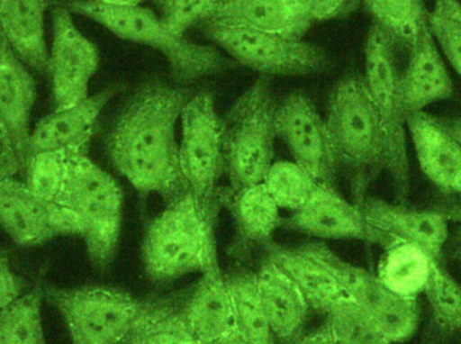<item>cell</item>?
<instances>
[{
	"mask_svg": "<svg viewBox=\"0 0 461 344\" xmlns=\"http://www.w3.org/2000/svg\"><path fill=\"white\" fill-rule=\"evenodd\" d=\"M191 96L178 86L148 84L124 105L107 138L113 167L135 189L158 195L167 204L188 194L177 126Z\"/></svg>",
	"mask_w": 461,
	"mask_h": 344,
	"instance_id": "cell-1",
	"label": "cell"
},
{
	"mask_svg": "<svg viewBox=\"0 0 461 344\" xmlns=\"http://www.w3.org/2000/svg\"><path fill=\"white\" fill-rule=\"evenodd\" d=\"M215 202L185 194L167 205L149 223L142 243L146 276L153 283H170L218 265Z\"/></svg>",
	"mask_w": 461,
	"mask_h": 344,
	"instance_id": "cell-2",
	"label": "cell"
},
{
	"mask_svg": "<svg viewBox=\"0 0 461 344\" xmlns=\"http://www.w3.org/2000/svg\"><path fill=\"white\" fill-rule=\"evenodd\" d=\"M328 135L336 165L352 173L357 204L371 181L386 170V140L363 76L341 78L328 100Z\"/></svg>",
	"mask_w": 461,
	"mask_h": 344,
	"instance_id": "cell-3",
	"label": "cell"
},
{
	"mask_svg": "<svg viewBox=\"0 0 461 344\" xmlns=\"http://www.w3.org/2000/svg\"><path fill=\"white\" fill-rule=\"evenodd\" d=\"M72 14L86 16L122 40L150 46L161 51L176 76L196 80L221 72L230 62L212 46L200 45L176 34L153 11L142 5L118 7L94 0H54Z\"/></svg>",
	"mask_w": 461,
	"mask_h": 344,
	"instance_id": "cell-4",
	"label": "cell"
},
{
	"mask_svg": "<svg viewBox=\"0 0 461 344\" xmlns=\"http://www.w3.org/2000/svg\"><path fill=\"white\" fill-rule=\"evenodd\" d=\"M59 204L77 216L89 261L96 269H107L118 250L123 219V194L115 178L86 154H77Z\"/></svg>",
	"mask_w": 461,
	"mask_h": 344,
	"instance_id": "cell-5",
	"label": "cell"
},
{
	"mask_svg": "<svg viewBox=\"0 0 461 344\" xmlns=\"http://www.w3.org/2000/svg\"><path fill=\"white\" fill-rule=\"evenodd\" d=\"M276 108L267 78L260 77L221 121L230 191L263 183L267 175L273 165Z\"/></svg>",
	"mask_w": 461,
	"mask_h": 344,
	"instance_id": "cell-6",
	"label": "cell"
},
{
	"mask_svg": "<svg viewBox=\"0 0 461 344\" xmlns=\"http://www.w3.org/2000/svg\"><path fill=\"white\" fill-rule=\"evenodd\" d=\"M394 41L373 23L366 40L365 78L375 105L386 140V170L397 200L403 204L411 189L408 149V116L401 99L400 77L395 64Z\"/></svg>",
	"mask_w": 461,
	"mask_h": 344,
	"instance_id": "cell-7",
	"label": "cell"
},
{
	"mask_svg": "<svg viewBox=\"0 0 461 344\" xmlns=\"http://www.w3.org/2000/svg\"><path fill=\"white\" fill-rule=\"evenodd\" d=\"M208 40L223 49L236 62L263 75L305 76L321 73L330 59L321 46L300 38L284 37L238 24L203 22Z\"/></svg>",
	"mask_w": 461,
	"mask_h": 344,
	"instance_id": "cell-8",
	"label": "cell"
},
{
	"mask_svg": "<svg viewBox=\"0 0 461 344\" xmlns=\"http://www.w3.org/2000/svg\"><path fill=\"white\" fill-rule=\"evenodd\" d=\"M59 311L72 344H122L126 339L140 300L110 286L42 289Z\"/></svg>",
	"mask_w": 461,
	"mask_h": 344,
	"instance_id": "cell-9",
	"label": "cell"
},
{
	"mask_svg": "<svg viewBox=\"0 0 461 344\" xmlns=\"http://www.w3.org/2000/svg\"><path fill=\"white\" fill-rule=\"evenodd\" d=\"M311 258L321 264L384 332L393 344L402 343L416 334L420 324L417 300L402 299L390 292L376 275L365 267L349 264L321 242L298 246Z\"/></svg>",
	"mask_w": 461,
	"mask_h": 344,
	"instance_id": "cell-10",
	"label": "cell"
},
{
	"mask_svg": "<svg viewBox=\"0 0 461 344\" xmlns=\"http://www.w3.org/2000/svg\"><path fill=\"white\" fill-rule=\"evenodd\" d=\"M180 122L178 156L186 188L202 202H215L216 184L224 169V146L212 95L200 92L191 96Z\"/></svg>",
	"mask_w": 461,
	"mask_h": 344,
	"instance_id": "cell-11",
	"label": "cell"
},
{
	"mask_svg": "<svg viewBox=\"0 0 461 344\" xmlns=\"http://www.w3.org/2000/svg\"><path fill=\"white\" fill-rule=\"evenodd\" d=\"M0 227L18 246L32 248L59 237H81L77 216L38 199L24 181L0 173Z\"/></svg>",
	"mask_w": 461,
	"mask_h": 344,
	"instance_id": "cell-12",
	"label": "cell"
},
{
	"mask_svg": "<svg viewBox=\"0 0 461 344\" xmlns=\"http://www.w3.org/2000/svg\"><path fill=\"white\" fill-rule=\"evenodd\" d=\"M49 72L56 108H68L89 96V83L99 68L96 46L80 32L72 13L54 3Z\"/></svg>",
	"mask_w": 461,
	"mask_h": 344,
	"instance_id": "cell-13",
	"label": "cell"
},
{
	"mask_svg": "<svg viewBox=\"0 0 461 344\" xmlns=\"http://www.w3.org/2000/svg\"><path fill=\"white\" fill-rule=\"evenodd\" d=\"M276 130L294 162L308 170L317 183H333L338 165L327 124L305 94L294 92L276 108Z\"/></svg>",
	"mask_w": 461,
	"mask_h": 344,
	"instance_id": "cell-14",
	"label": "cell"
},
{
	"mask_svg": "<svg viewBox=\"0 0 461 344\" xmlns=\"http://www.w3.org/2000/svg\"><path fill=\"white\" fill-rule=\"evenodd\" d=\"M357 205L373 230L375 243L406 242L420 246L440 262L448 240V218L438 210H417L401 203L363 199Z\"/></svg>",
	"mask_w": 461,
	"mask_h": 344,
	"instance_id": "cell-15",
	"label": "cell"
},
{
	"mask_svg": "<svg viewBox=\"0 0 461 344\" xmlns=\"http://www.w3.org/2000/svg\"><path fill=\"white\" fill-rule=\"evenodd\" d=\"M35 99L37 84L34 77L0 32V129L15 153L23 176Z\"/></svg>",
	"mask_w": 461,
	"mask_h": 344,
	"instance_id": "cell-16",
	"label": "cell"
},
{
	"mask_svg": "<svg viewBox=\"0 0 461 344\" xmlns=\"http://www.w3.org/2000/svg\"><path fill=\"white\" fill-rule=\"evenodd\" d=\"M118 88L108 86L78 104L56 108L32 129L27 143V161L42 151H76L86 154L100 113Z\"/></svg>",
	"mask_w": 461,
	"mask_h": 344,
	"instance_id": "cell-17",
	"label": "cell"
},
{
	"mask_svg": "<svg viewBox=\"0 0 461 344\" xmlns=\"http://www.w3.org/2000/svg\"><path fill=\"white\" fill-rule=\"evenodd\" d=\"M292 229L325 240H357L375 243L357 203L348 202L332 184H317L308 202L286 222Z\"/></svg>",
	"mask_w": 461,
	"mask_h": 344,
	"instance_id": "cell-18",
	"label": "cell"
},
{
	"mask_svg": "<svg viewBox=\"0 0 461 344\" xmlns=\"http://www.w3.org/2000/svg\"><path fill=\"white\" fill-rule=\"evenodd\" d=\"M401 99L406 116L454 95V81L444 56L430 34L428 21L411 46L408 67L400 77Z\"/></svg>",
	"mask_w": 461,
	"mask_h": 344,
	"instance_id": "cell-19",
	"label": "cell"
},
{
	"mask_svg": "<svg viewBox=\"0 0 461 344\" xmlns=\"http://www.w3.org/2000/svg\"><path fill=\"white\" fill-rule=\"evenodd\" d=\"M408 134L428 180L444 194L461 195V146L440 119L421 113L408 116Z\"/></svg>",
	"mask_w": 461,
	"mask_h": 344,
	"instance_id": "cell-20",
	"label": "cell"
},
{
	"mask_svg": "<svg viewBox=\"0 0 461 344\" xmlns=\"http://www.w3.org/2000/svg\"><path fill=\"white\" fill-rule=\"evenodd\" d=\"M255 281L274 337L286 344L300 338L311 307L294 281L268 258L255 273Z\"/></svg>",
	"mask_w": 461,
	"mask_h": 344,
	"instance_id": "cell-21",
	"label": "cell"
},
{
	"mask_svg": "<svg viewBox=\"0 0 461 344\" xmlns=\"http://www.w3.org/2000/svg\"><path fill=\"white\" fill-rule=\"evenodd\" d=\"M184 308L189 327L203 344H216L236 331L232 299L219 264L203 273Z\"/></svg>",
	"mask_w": 461,
	"mask_h": 344,
	"instance_id": "cell-22",
	"label": "cell"
},
{
	"mask_svg": "<svg viewBox=\"0 0 461 344\" xmlns=\"http://www.w3.org/2000/svg\"><path fill=\"white\" fill-rule=\"evenodd\" d=\"M50 0H0V32L22 61L48 75L45 15Z\"/></svg>",
	"mask_w": 461,
	"mask_h": 344,
	"instance_id": "cell-23",
	"label": "cell"
},
{
	"mask_svg": "<svg viewBox=\"0 0 461 344\" xmlns=\"http://www.w3.org/2000/svg\"><path fill=\"white\" fill-rule=\"evenodd\" d=\"M210 21L301 38L312 22L300 0H221Z\"/></svg>",
	"mask_w": 461,
	"mask_h": 344,
	"instance_id": "cell-24",
	"label": "cell"
},
{
	"mask_svg": "<svg viewBox=\"0 0 461 344\" xmlns=\"http://www.w3.org/2000/svg\"><path fill=\"white\" fill-rule=\"evenodd\" d=\"M263 246L267 258L294 281L312 310L328 316L339 303L348 297L338 280L321 264L297 248H287L273 240Z\"/></svg>",
	"mask_w": 461,
	"mask_h": 344,
	"instance_id": "cell-25",
	"label": "cell"
},
{
	"mask_svg": "<svg viewBox=\"0 0 461 344\" xmlns=\"http://www.w3.org/2000/svg\"><path fill=\"white\" fill-rule=\"evenodd\" d=\"M122 344H203L186 321L184 300L140 302L137 318Z\"/></svg>",
	"mask_w": 461,
	"mask_h": 344,
	"instance_id": "cell-26",
	"label": "cell"
},
{
	"mask_svg": "<svg viewBox=\"0 0 461 344\" xmlns=\"http://www.w3.org/2000/svg\"><path fill=\"white\" fill-rule=\"evenodd\" d=\"M436 262L420 246L394 242L384 248L376 277L397 296L417 300L424 294Z\"/></svg>",
	"mask_w": 461,
	"mask_h": 344,
	"instance_id": "cell-27",
	"label": "cell"
},
{
	"mask_svg": "<svg viewBox=\"0 0 461 344\" xmlns=\"http://www.w3.org/2000/svg\"><path fill=\"white\" fill-rule=\"evenodd\" d=\"M244 242L265 245L282 223L278 205L263 183L229 191L224 196Z\"/></svg>",
	"mask_w": 461,
	"mask_h": 344,
	"instance_id": "cell-28",
	"label": "cell"
},
{
	"mask_svg": "<svg viewBox=\"0 0 461 344\" xmlns=\"http://www.w3.org/2000/svg\"><path fill=\"white\" fill-rule=\"evenodd\" d=\"M226 281L232 299L236 331L249 343L274 344V334L258 294L255 273L238 270L227 276Z\"/></svg>",
	"mask_w": 461,
	"mask_h": 344,
	"instance_id": "cell-29",
	"label": "cell"
},
{
	"mask_svg": "<svg viewBox=\"0 0 461 344\" xmlns=\"http://www.w3.org/2000/svg\"><path fill=\"white\" fill-rule=\"evenodd\" d=\"M42 299V291L35 289L0 308V344H48Z\"/></svg>",
	"mask_w": 461,
	"mask_h": 344,
	"instance_id": "cell-30",
	"label": "cell"
},
{
	"mask_svg": "<svg viewBox=\"0 0 461 344\" xmlns=\"http://www.w3.org/2000/svg\"><path fill=\"white\" fill-rule=\"evenodd\" d=\"M374 23L389 34L394 42L411 48L428 21L429 11L424 0H363Z\"/></svg>",
	"mask_w": 461,
	"mask_h": 344,
	"instance_id": "cell-31",
	"label": "cell"
},
{
	"mask_svg": "<svg viewBox=\"0 0 461 344\" xmlns=\"http://www.w3.org/2000/svg\"><path fill=\"white\" fill-rule=\"evenodd\" d=\"M430 310V323L440 334L461 337V284L440 262L433 267L424 292Z\"/></svg>",
	"mask_w": 461,
	"mask_h": 344,
	"instance_id": "cell-32",
	"label": "cell"
},
{
	"mask_svg": "<svg viewBox=\"0 0 461 344\" xmlns=\"http://www.w3.org/2000/svg\"><path fill=\"white\" fill-rule=\"evenodd\" d=\"M76 151H42L27 161L24 183L30 191L45 203L59 204L69 176Z\"/></svg>",
	"mask_w": 461,
	"mask_h": 344,
	"instance_id": "cell-33",
	"label": "cell"
},
{
	"mask_svg": "<svg viewBox=\"0 0 461 344\" xmlns=\"http://www.w3.org/2000/svg\"><path fill=\"white\" fill-rule=\"evenodd\" d=\"M316 178L294 161L273 162L263 186L279 210H300L317 186Z\"/></svg>",
	"mask_w": 461,
	"mask_h": 344,
	"instance_id": "cell-34",
	"label": "cell"
},
{
	"mask_svg": "<svg viewBox=\"0 0 461 344\" xmlns=\"http://www.w3.org/2000/svg\"><path fill=\"white\" fill-rule=\"evenodd\" d=\"M327 324L336 344H393L349 297L328 313Z\"/></svg>",
	"mask_w": 461,
	"mask_h": 344,
	"instance_id": "cell-35",
	"label": "cell"
},
{
	"mask_svg": "<svg viewBox=\"0 0 461 344\" xmlns=\"http://www.w3.org/2000/svg\"><path fill=\"white\" fill-rule=\"evenodd\" d=\"M428 26L444 59L461 76V0H435Z\"/></svg>",
	"mask_w": 461,
	"mask_h": 344,
	"instance_id": "cell-36",
	"label": "cell"
},
{
	"mask_svg": "<svg viewBox=\"0 0 461 344\" xmlns=\"http://www.w3.org/2000/svg\"><path fill=\"white\" fill-rule=\"evenodd\" d=\"M219 5L221 0H170L162 19L176 34L184 35L199 22L210 21Z\"/></svg>",
	"mask_w": 461,
	"mask_h": 344,
	"instance_id": "cell-37",
	"label": "cell"
},
{
	"mask_svg": "<svg viewBox=\"0 0 461 344\" xmlns=\"http://www.w3.org/2000/svg\"><path fill=\"white\" fill-rule=\"evenodd\" d=\"M309 21L325 22L343 16L352 8L354 0H300Z\"/></svg>",
	"mask_w": 461,
	"mask_h": 344,
	"instance_id": "cell-38",
	"label": "cell"
},
{
	"mask_svg": "<svg viewBox=\"0 0 461 344\" xmlns=\"http://www.w3.org/2000/svg\"><path fill=\"white\" fill-rule=\"evenodd\" d=\"M23 294V284L16 276L7 251L0 248V308L15 302Z\"/></svg>",
	"mask_w": 461,
	"mask_h": 344,
	"instance_id": "cell-39",
	"label": "cell"
},
{
	"mask_svg": "<svg viewBox=\"0 0 461 344\" xmlns=\"http://www.w3.org/2000/svg\"><path fill=\"white\" fill-rule=\"evenodd\" d=\"M0 173L11 176L23 175V169L13 149L8 145L7 138L2 129H0Z\"/></svg>",
	"mask_w": 461,
	"mask_h": 344,
	"instance_id": "cell-40",
	"label": "cell"
},
{
	"mask_svg": "<svg viewBox=\"0 0 461 344\" xmlns=\"http://www.w3.org/2000/svg\"><path fill=\"white\" fill-rule=\"evenodd\" d=\"M289 344H336L333 340L332 334H330V327L325 323L324 326L320 327L316 331L311 334L301 335L297 339L293 340Z\"/></svg>",
	"mask_w": 461,
	"mask_h": 344,
	"instance_id": "cell-41",
	"label": "cell"
},
{
	"mask_svg": "<svg viewBox=\"0 0 461 344\" xmlns=\"http://www.w3.org/2000/svg\"><path fill=\"white\" fill-rule=\"evenodd\" d=\"M447 131L460 143L461 146V118L440 119Z\"/></svg>",
	"mask_w": 461,
	"mask_h": 344,
	"instance_id": "cell-42",
	"label": "cell"
},
{
	"mask_svg": "<svg viewBox=\"0 0 461 344\" xmlns=\"http://www.w3.org/2000/svg\"><path fill=\"white\" fill-rule=\"evenodd\" d=\"M94 2L102 3V5H118V7H131V5H140L143 0H94Z\"/></svg>",
	"mask_w": 461,
	"mask_h": 344,
	"instance_id": "cell-43",
	"label": "cell"
},
{
	"mask_svg": "<svg viewBox=\"0 0 461 344\" xmlns=\"http://www.w3.org/2000/svg\"><path fill=\"white\" fill-rule=\"evenodd\" d=\"M216 344H251L247 342L246 339H244L243 337H241L240 334H239L238 331L230 332V335H227L226 338H223V339L221 340V342H218Z\"/></svg>",
	"mask_w": 461,
	"mask_h": 344,
	"instance_id": "cell-44",
	"label": "cell"
},
{
	"mask_svg": "<svg viewBox=\"0 0 461 344\" xmlns=\"http://www.w3.org/2000/svg\"><path fill=\"white\" fill-rule=\"evenodd\" d=\"M447 218H454L461 222V208H454V210L441 211Z\"/></svg>",
	"mask_w": 461,
	"mask_h": 344,
	"instance_id": "cell-45",
	"label": "cell"
},
{
	"mask_svg": "<svg viewBox=\"0 0 461 344\" xmlns=\"http://www.w3.org/2000/svg\"><path fill=\"white\" fill-rule=\"evenodd\" d=\"M157 3H158L159 7L162 8V11H167V8L169 7L170 0H157Z\"/></svg>",
	"mask_w": 461,
	"mask_h": 344,
	"instance_id": "cell-46",
	"label": "cell"
}]
</instances>
